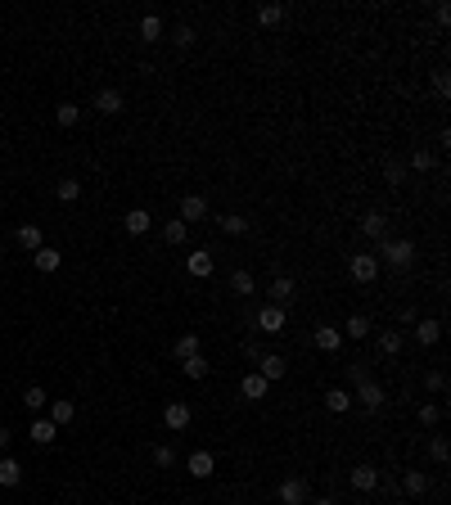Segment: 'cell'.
Listing matches in <instances>:
<instances>
[{"mask_svg":"<svg viewBox=\"0 0 451 505\" xmlns=\"http://www.w3.org/2000/svg\"><path fill=\"white\" fill-rule=\"evenodd\" d=\"M230 289H235L239 298H248V293H258V284H253V275H248V271H235V275H230Z\"/></svg>","mask_w":451,"mask_h":505,"instance_id":"cell-35","label":"cell"},{"mask_svg":"<svg viewBox=\"0 0 451 505\" xmlns=\"http://www.w3.org/2000/svg\"><path fill=\"white\" fill-rule=\"evenodd\" d=\"M424 384H429V393H447V375H442V370H429Z\"/></svg>","mask_w":451,"mask_h":505,"instance_id":"cell-44","label":"cell"},{"mask_svg":"<svg viewBox=\"0 0 451 505\" xmlns=\"http://www.w3.org/2000/svg\"><path fill=\"white\" fill-rule=\"evenodd\" d=\"M402 492H406V496H424V492H429V473H424V469H406V473H402Z\"/></svg>","mask_w":451,"mask_h":505,"instance_id":"cell-17","label":"cell"},{"mask_svg":"<svg viewBox=\"0 0 451 505\" xmlns=\"http://www.w3.org/2000/svg\"><path fill=\"white\" fill-rule=\"evenodd\" d=\"M162 32H167V23L158 19V14H145V19H140V41H162Z\"/></svg>","mask_w":451,"mask_h":505,"instance_id":"cell-21","label":"cell"},{"mask_svg":"<svg viewBox=\"0 0 451 505\" xmlns=\"http://www.w3.org/2000/svg\"><path fill=\"white\" fill-rule=\"evenodd\" d=\"M239 388H244V397L248 402H262V397H267V379H262V375H244V384H239Z\"/></svg>","mask_w":451,"mask_h":505,"instance_id":"cell-28","label":"cell"},{"mask_svg":"<svg viewBox=\"0 0 451 505\" xmlns=\"http://www.w3.org/2000/svg\"><path fill=\"white\" fill-rule=\"evenodd\" d=\"M258 375L267 379V384L284 379V356H280V352H262V356H258Z\"/></svg>","mask_w":451,"mask_h":505,"instance_id":"cell-10","label":"cell"},{"mask_svg":"<svg viewBox=\"0 0 451 505\" xmlns=\"http://www.w3.org/2000/svg\"><path fill=\"white\" fill-rule=\"evenodd\" d=\"M361 235L388 239V217H384V212H365V217H361Z\"/></svg>","mask_w":451,"mask_h":505,"instance_id":"cell-19","label":"cell"},{"mask_svg":"<svg viewBox=\"0 0 451 505\" xmlns=\"http://www.w3.org/2000/svg\"><path fill=\"white\" fill-rule=\"evenodd\" d=\"M384 181H388V185H406V162L388 158V162H384Z\"/></svg>","mask_w":451,"mask_h":505,"instance_id":"cell-33","label":"cell"},{"mask_svg":"<svg viewBox=\"0 0 451 505\" xmlns=\"http://www.w3.org/2000/svg\"><path fill=\"white\" fill-rule=\"evenodd\" d=\"M122 226H127V235H149V226H154V217L145 212V208H131L127 217H122Z\"/></svg>","mask_w":451,"mask_h":505,"instance_id":"cell-14","label":"cell"},{"mask_svg":"<svg viewBox=\"0 0 451 505\" xmlns=\"http://www.w3.org/2000/svg\"><path fill=\"white\" fill-rule=\"evenodd\" d=\"M27 438H32L36 447H50V442L59 438V429H54L50 419H32V424H27Z\"/></svg>","mask_w":451,"mask_h":505,"instance_id":"cell-18","label":"cell"},{"mask_svg":"<svg viewBox=\"0 0 451 505\" xmlns=\"http://www.w3.org/2000/svg\"><path fill=\"white\" fill-rule=\"evenodd\" d=\"M54 122H59V127H77V122H82V108H77V104H68V99H64V104L54 108Z\"/></svg>","mask_w":451,"mask_h":505,"instance_id":"cell-30","label":"cell"},{"mask_svg":"<svg viewBox=\"0 0 451 505\" xmlns=\"http://www.w3.org/2000/svg\"><path fill=\"white\" fill-rule=\"evenodd\" d=\"M212 469H217L212 452H194L190 456V473H194V478H212Z\"/></svg>","mask_w":451,"mask_h":505,"instance_id":"cell-27","label":"cell"},{"mask_svg":"<svg viewBox=\"0 0 451 505\" xmlns=\"http://www.w3.org/2000/svg\"><path fill=\"white\" fill-rule=\"evenodd\" d=\"M190 419H194V410L185 406V402H167V406H162V424H167L172 433L190 429Z\"/></svg>","mask_w":451,"mask_h":505,"instance_id":"cell-6","label":"cell"},{"mask_svg":"<svg viewBox=\"0 0 451 505\" xmlns=\"http://www.w3.org/2000/svg\"><path fill=\"white\" fill-rule=\"evenodd\" d=\"M258 23H262V27H280V23H284V5H262Z\"/></svg>","mask_w":451,"mask_h":505,"instance_id":"cell-31","label":"cell"},{"mask_svg":"<svg viewBox=\"0 0 451 505\" xmlns=\"http://www.w3.org/2000/svg\"><path fill=\"white\" fill-rule=\"evenodd\" d=\"M23 483V465L14 456H0V487H19Z\"/></svg>","mask_w":451,"mask_h":505,"instance_id":"cell-23","label":"cell"},{"mask_svg":"<svg viewBox=\"0 0 451 505\" xmlns=\"http://www.w3.org/2000/svg\"><path fill=\"white\" fill-rule=\"evenodd\" d=\"M10 442H14V433L5 429V424H0V452H10Z\"/></svg>","mask_w":451,"mask_h":505,"instance_id":"cell-48","label":"cell"},{"mask_svg":"<svg viewBox=\"0 0 451 505\" xmlns=\"http://www.w3.org/2000/svg\"><path fill=\"white\" fill-rule=\"evenodd\" d=\"M221 230H226V235H230V239H235V235H244V230H248V217H239V212L221 217Z\"/></svg>","mask_w":451,"mask_h":505,"instance_id":"cell-36","label":"cell"},{"mask_svg":"<svg viewBox=\"0 0 451 505\" xmlns=\"http://www.w3.org/2000/svg\"><path fill=\"white\" fill-rule=\"evenodd\" d=\"M312 501V487H307V478H298V473H293V478H284V483H280V505H307Z\"/></svg>","mask_w":451,"mask_h":505,"instance_id":"cell-3","label":"cell"},{"mask_svg":"<svg viewBox=\"0 0 451 505\" xmlns=\"http://www.w3.org/2000/svg\"><path fill=\"white\" fill-rule=\"evenodd\" d=\"M348 271H352L356 284H375V275H379V258H375V253H352Z\"/></svg>","mask_w":451,"mask_h":505,"instance_id":"cell-2","label":"cell"},{"mask_svg":"<svg viewBox=\"0 0 451 505\" xmlns=\"http://www.w3.org/2000/svg\"><path fill=\"white\" fill-rule=\"evenodd\" d=\"M433 460H438V465H447V460H451V447H447V438H433Z\"/></svg>","mask_w":451,"mask_h":505,"instance_id":"cell-45","label":"cell"},{"mask_svg":"<svg viewBox=\"0 0 451 505\" xmlns=\"http://www.w3.org/2000/svg\"><path fill=\"white\" fill-rule=\"evenodd\" d=\"M59 204H77V199H82V181H73V176H68V181H59Z\"/></svg>","mask_w":451,"mask_h":505,"instance_id":"cell-34","label":"cell"},{"mask_svg":"<svg viewBox=\"0 0 451 505\" xmlns=\"http://www.w3.org/2000/svg\"><path fill=\"white\" fill-rule=\"evenodd\" d=\"M307 505H339L334 496H321V501H307Z\"/></svg>","mask_w":451,"mask_h":505,"instance_id":"cell-49","label":"cell"},{"mask_svg":"<svg viewBox=\"0 0 451 505\" xmlns=\"http://www.w3.org/2000/svg\"><path fill=\"white\" fill-rule=\"evenodd\" d=\"M154 465H158V469H172V465H176V452L167 447V442H162V447H154Z\"/></svg>","mask_w":451,"mask_h":505,"instance_id":"cell-38","label":"cell"},{"mask_svg":"<svg viewBox=\"0 0 451 505\" xmlns=\"http://www.w3.org/2000/svg\"><path fill=\"white\" fill-rule=\"evenodd\" d=\"M343 334H352V338H370V334H375V321H370L365 312H356V316H348Z\"/></svg>","mask_w":451,"mask_h":505,"instance_id":"cell-24","label":"cell"},{"mask_svg":"<svg viewBox=\"0 0 451 505\" xmlns=\"http://www.w3.org/2000/svg\"><path fill=\"white\" fill-rule=\"evenodd\" d=\"M433 95H438V99L451 95V77H447V68H442V73H433Z\"/></svg>","mask_w":451,"mask_h":505,"instance_id":"cell-42","label":"cell"},{"mask_svg":"<svg viewBox=\"0 0 451 505\" xmlns=\"http://www.w3.org/2000/svg\"><path fill=\"white\" fill-rule=\"evenodd\" d=\"M181 221H185V226L208 221V199H204V194H185V199H181Z\"/></svg>","mask_w":451,"mask_h":505,"instance_id":"cell-8","label":"cell"},{"mask_svg":"<svg viewBox=\"0 0 451 505\" xmlns=\"http://www.w3.org/2000/svg\"><path fill=\"white\" fill-rule=\"evenodd\" d=\"M262 356V343H253V338H244V361H258Z\"/></svg>","mask_w":451,"mask_h":505,"instance_id":"cell-46","label":"cell"},{"mask_svg":"<svg viewBox=\"0 0 451 505\" xmlns=\"http://www.w3.org/2000/svg\"><path fill=\"white\" fill-rule=\"evenodd\" d=\"M204 352V343H199V334H181L172 343V361H190V356H199Z\"/></svg>","mask_w":451,"mask_h":505,"instance_id":"cell-13","label":"cell"},{"mask_svg":"<svg viewBox=\"0 0 451 505\" xmlns=\"http://www.w3.org/2000/svg\"><path fill=\"white\" fill-rule=\"evenodd\" d=\"M384 397H388V393H384L379 379H361V384H356V402H361L365 410H379V406H384Z\"/></svg>","mask_w":451,"mask_h":505,"instance_id":"cell-5","label":"cell"},{"mask_svg":"<svg viewBox=\"0 0 451 505\" xmlns=\"http://www.w3.org/2000/svg\"><path fill=\"white\" fill-rule=\"evenodd\" d=\"M325 406H330L334 415H343V410L352 406V393H348V388H330V393H325Z\"/></svg>","mask_w":451,"mask_h":505,"instance_id":"cell-29","label":"cell"},{"mask_svg":"<svg viewBox=\"0 0 451 505\" xmlns=\"http://www.w3.org/2000/svg\"><path fill=\"white\" fill-rule=\"evenodd\" d=\"M375 347H379L384 356H402V347H406V334H402V330H379V334H375Z\"/></svg>","mask_w":451,"mask_h":505,"instance_id":"cell-9","label":"cell"},{"mask_svg":"<svg viewBox=\"0 0 451 505\" xmlns=\"http://www.w3.org/2000/svg\"><path fill=\"white\" fill-rule=\"evenodd\" d=\"M379 262H388L393 271L415 267V244L411 239H379Z\"/></svg>","mask_w":451,"mask_h":505,"instance_id":"cell-1","label":"cell"},{"mask_svg":"<svg viewBox=\"0 0 451 505\" xmlns=\"http://www.w3.org/2000/svg\"><path fill=\"white\" fill-rule=\"evenodd\" d=\"M23 402H27V410H41V406H45V402H50V397H45V388H36V384H32V388H27V393H23Z\"/></svg>","mask_w":451,"mask_h":505,"instance_id":"cell-40","label":"cell"},{"mask_svg":"<svg viewBox=\"0 0 451 505\" xmlns=\"http://www.w3.org/2000/svg\"><path fill=\"white\" fill-rule=\"evenodd\" d=\"M181 366H185V375H190V379H208V356L204 352L190 356V361H181Z\"/></svg>","mask_w":451,"mask_h":505,"instance_id":"cell-37","label":"cell"},{"mask_svg":"<svg viewBox=\"0 0 451 505\" xmlns=\"http://www.w3.org/2000/svg\"><path fill=\"white\" fill-rule=\"evenodd\" d=\"M185 267H190V275L204 280V275H212L217 262H212V253H208V248H199V253H190V262H185Z\"/></svg>","mask_w":451,"mask_h":505,"instance_id":"cell-25","label":"cell"},{"mask_svg":"<svg viewBox=\"0 0 451 505\" xmlns=\"http://www.w3.org/2000/svg\"><path fill=\"white\" fill-rule=\"evenodd\" d=\"M172 41L181 45V50H185V45H194V27H190V23H176V27H172Z\"/></svg>","mask_w":451,"mask_h":505,"instance_id":"cell-41","label":"cell"},{"mask_svg":"<svg viewBox=\"0 0 451 505\" xmlns=\"http://www.w3.org/2000/svg\"><path fill=\"white\" fill-rule=\"evenodd\" d=\"M162 239H167V244H172V248H181L185 239H190V226H185L181 217H172V221L162 226Z\"/></svg>","mask_w":451,"mask_h":505,"instance_id":"cell-26","label":"cell"},{"mask_svg":"<svg viewBox=\"0 0 451 505\" xmlns=\"http://www.w3.org/2000/svg\"><path fill=\"white\" fill-rule=\"evenodd\" d=\"M14 239H19V244L27 248V253H36V248L45 244V239H41V230H36V226H19V235H14Z\"/></svg>","mask_w":451,"mask_h":505,"instance_id":"cell-32","label":"cell"},{"mask_svg":"<svg viewBox=\"0 0 451 505\" xmlns=\"http://www.w3.org/2000/svg\"><path fill=\"white\" fill-rule=\"evenodd\" d=\"M32 262H36V271H45V275H50V271L64 267V253H59V248H50V244H41V248L32 253Z\"/></svg>","mask_w":451,"mask_h":505,"instance_id":"cell-12","label":"cell"},{"mask_svg":"<svg viewBox=\"0 0 451 505\" xmlns=\"http://www.w3.org/2000/svg\"><path fill=\"white\" fill-rule=\"evenodd\" d=\"M348 379H352V388H356L361 379H370V375H365V366H348Z\"/></svg>","mask_w":451,"mask_h":505,"instance_id":"cell-47","label":"cell"},{"mask_svg":"<svg viewBox=\"0 0 451 505\" xmlns=\"http://www.w3.org/2000/svg\"><path fill=\"white\" fill-rule=\"evenodd\" d=\"M90 108L104 113V118H118V113H122V90L118 86H99L95 99H90Z\"/></svg>","mask_w":451,"mask_h":505,"instance_id":"cell-4","label":"cell"},{"mask_svg":"<svg viewBox=\"0 0 451 505\" xmlns=\"http://www.w3.org/2000/svg\"><path fill=\"white\" fill-rule=\"evenodd\" d=\"M442 338V321H415V343L419 347H433Z\"/></svg>","mask_w":451,"mask_h":505,"instance_id":"cell-20","label":"cell"},{"mask_svg":"<svg viewBox=\"0 0 451 505\" xmlns=\"http://www.w3.org/2000/svg\"><path fill=\"white\" fill-rule=\"evenodd\" d=\"M411 167H415V172H429V167H433V153L429 149H415V153H411V162H406V172H411Z\"/></svg>","mask_w":451,"mask_h":505,"instance_id":"cell-39","label":"cell"},{"mask_svg":"<svg viewBox=\"0 0 451 505\" xmlns=\"http://www.w3.org/2000/svg\"><path fill=\"white\" fill-rule=\"evenodd\" d=\"M316 347H321V352H339V347H343V330H334V325H316Z\"/></svg>","mask_w":451,"mask_h":505,"instance_id":"cell-15","label":"cell"},{"mask_svg":"<svg viewBox=\"0 0 451 505\" xmlns=\"http://www.w3.org/2000/svg\"><path fill=\"white\" fill-rule=\"evenodd\" d=\"M352 487H356V492H375V487H379V469H375V465H356V469H352Z\"/></svg>","mask_w":451,"mask_h":505,"instance_id":"cell-16","label":"cell"},{"mask_svg":"<svg viewBox=\"0 0 451 505\" xmlns=\"http://www.w3.org/2000/svg\"><path fill=\"white\" fill-rule=\"evenodd\" d=\"M293 289H298V284H293L289 275H276L271 280V307H284V302L293 298Z\"/></svg>","mask_w":451,"mask_h":505,"instance_id":"cell-22","label":"cell"},{"mask_svg":"<svg viewBox=\"0 0 451 505\" xmlns=\"http://www.w3.org/2000/svg\"><path fill=\"white\" fill-rule=\"evenodd\" d=\"M284 325H289L284 307H271V302H267V307L258 312V330H262V334H284Z\"/></svg>","mask_w":451,"mask_h":505,"instance_id":"cell-7","label":"cell"},{"mask_svg":"<svg viewBox=\"0 0 451 505\" xmlns=\"http://www.w3.org/2000/svg\"><path fill=\"white\" fill-rule=\"evenodd\" d=\"M438 419H442V406H433V402H429V406H419V424H429V429H433Z\"/></svg>","mask_w":451,"mask_h":505,"instance_id":"cell-43","label":"cell"},{"mask_svg":"<svg viewBox=\"0 0 451 505\" xmlns=\"http://www.w3.org/2000/svg\"><path fill=\"white\" fill-rule=\"evenodd\" d=\"M45 419H50L54 429H68V424L77 419V406L68 397H59V402H50V415H45Z\"/></svg>","mask_w":451,"mask_h":505,"instance_id":"cell-11","label":"cell"}]
</instances>
